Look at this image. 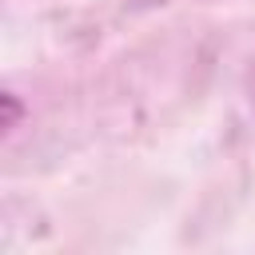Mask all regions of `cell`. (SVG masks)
<instances>
[]
</instances>
